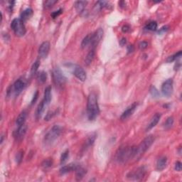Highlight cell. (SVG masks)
<instances>
[{"label":"cell","mask_w":182,"mask_h":182,"mask_svg":"<svg viewBox=\"0 0 182 182\" xmlns=\"http://www.w3.org/2000/svg\"><path fill=\"white\" fill-rule=\"evenodd\" d=\"M95 139H96V134L94 132V133L91 134V135L88 137L86 142H85V143L84 149H88V148H89L90 147H91L92 145L93 144L94 142L95 141Z\"/></svg>","instance_id":"26"},{"label":"cell","mask_w":182,"mask_h":182,"mask_svg":"<svg viewBox=\"0 0 182 182\" xmlns=\"http://www.w3.org/2000/svg\"><path fill=\"white\" fill-rule=\"evenodd\" d=\"M56 3H57L56 0H48V1L44 2V7L46 8H50Z\"/></svg>","instance_id":"37"},{"label":"cell","mask_w":182,"mask_h":182,"mask_svg":"<svg viewBox=\"0 0 182 182\" xmlns=\"http://www.w3.org/2000/svg\"><path fill=\"white\" fill-rule=\"evenodd\" d=\"M87 113L90 121L95 120L100 114V108L98 105L97 96L93 93L90 94L88 98Z\"/></svg>","instance_id":"1"},{"label":"cell","mask_w":182,"mask_h":182,"mask_svg":"<svg viewBox=\"0 0 182 182\" xmlns=\"http://www.w3.org/2000/svg\"><path fill=\"white\" fill-rule=\"evenodd\" d=\"M126 42H127V41H126V38H122L121 40H120V45H121L122 46H123L124 45H125V44H126Z\"/></svg>","instance_id":"45"},{"label":"cell","mask_w":182,"mask_h":182,"mask_svg":"<svg viewBox=\"0 0 182 182\" xmlns=\"http://www.w3.org/2000/svg\"><path fill=\"white\" fill-rule=\"evenodd\" d=\"M95 49H91L88 54L86 58L85 59V63L86 65H90L93 62L94 58H95Z\"/></svg>","instance_id":"25"},{"label":"cell","mask_w":182,"mask_h":182,"mask_svg":"<svg viewBox=\"0 0 182 182\" xmlns=\"http://www.w3.org/2000/svg\"><path fill=\"white\" fill-rule=\"evenodd\" d=\"M167 157H161L157 162V169L159 171H162L167 167Z\"/></svg>","instance_id":"17"},{"label":"cell","mask_w":182,"mask_h":182,"mask_svg":"<svg viewBox=\"0 0 182 182\" xmlns=\"http://www.w3.org/2000/svg\"><path fill=\"white\" fill-rule=\"evenodd\" d=\"M39 65H40V61L36 60L35 62L34 63V64H33L31 66V76H34V75L36 74L38 69L39 68Z\"/></svg>","instance_id":"28"},{"label":"cell","mask_w":182,"mask_h":182,"mask_svg":"<svg viewBox=\"0 0 182 182\" xmlns=\"http://www.w3.org/2000/svg\"><path fill=\"white\" fill-rule=\"evenodd\" d=\"M147 46H148V43L146 41H142L139 44V47H140L141 50H144V49L147 48Z\"/></svg>","instance_id":"39"},{"label":"cell","mask_w":182,"mask_h":182,"mask_svg":"<svg viewBox=\"0 0 182 182\" xmlns=\"http://www.w3.org/2000/svg\"><path fill=\"white\" fill-rule=\"evenodd\" d=\"M145 28H146L147 30L154 31L157 29V23L156 22H151L145 26Z\"/></svg>","instance_id":"32"},{"label":"cell","mask_w":182,"mask_h":182,"mask_svg":"<svg viewBox=\"0 0 182 182\" xmlns=\"http://www.w3.org/2000/svg\"><path fill=\"white\" fill-rule=\"evenodd\" d=\"M87 2L85 1H78L75 2V7L76 11L78 12V13L81 14L82 12H83V11L85 10V6L87 5Z\"/></svg>","instance_id":"24"},{"label":"cell","mask_w":182,"mask_h":182,"mask_svg":"<svg viewBox=\"0 0 182 182\" xmlns=\"http://www.w3.org/2000/svg\"><path fill=\"white\" fill-rule=\"evenodd\" d=\"M26 131H27V126L25 124H23V125L19 126V127L14 132V138H15V140L18 141V142L22 141L24 139V136H25Z\"/></svg>","instance_id":"12"},{"label":"cell","mask_w":182,"mask_h":182,"mask_svg":"<svg viewBox=\"0 0 182 182\" xmlns=\"http://www.w3.org/2000/svg\"><path fill=\"white\" fill-rule=\"evenodd\" d=\"M38 91H36V93H34V97H33V98H32V101H31V105H33V104L36 103V101H37V99H38Z\"/></svg>","instance_id":"41"},{"label":"cell","mask_w":182,"mask_h":182,"mask_svg":"<svg viewBox=\"0 0 182 182\" xmlns=\"http://www.w3.org/2000/svg\"><path fill=\"white\" fill-rule=\"evenodd\" d=\"M103 36V28H99L98 30H96L95 33L91 35V46L92 49H95L96 46L99 44L101 42L102 38Z\"/></svg>","instance_id":"9"},{"label":"cell","mask_w":182,"mask_h":182,"mask_svg":"<svg viewBox=\"0 0 182 182\" xmlns=\"http://www.w3.org/2000/svg\"><path fill=\"white\" fill-rule=\"evenodd\" d=\"M56 114H57V110H55V111H49L48 112H47L46 117H45V120L48 121V120H50L51 118L54 117Z\"/></svg>","instance_id":"35"},{"label":"cell","mask_w":182,"mask_h":182,"mask_svg":"<svg viewBox=\"0 0 182 182\" xmlns=\"http://www.w3.org/2000/svg\"><path fill=\"white\" fill-rule=\"evenodd\" d=\"M91 35L92 34H88L85 37L83 38V41L81 42V48H85L88 46L91 45Z\"/></svg>","instance_id":"27"},{"label":"cell","mask_w":182,"mask_h":182,"mask_svg":"<svg viewBox=\"0 0 182 182\" xmlns=\"http://www.w3.org/2000/svg\"><path fill=\"white\" fill-rule=\"evenodd\" d=\"M46 103H44V101H42L41 103H39V105H38L37 109H36V120H39L41 117V116L43 115V114H44L45 108L46 107Z\"/></svg>","instance_id":"19"},{"label":"cell","mask_w":182,"mask_h":182,"mask_svg":"<svg viewBox=\"0 0 182 182\" xmlns=\"http://www.w3.org/2000/svg\"><path fill=\"white\" fill-rule=\"evenodd\" d=\"M161 92L163 95L169 97L173 93V80L170 78L167 80L161 85Z\"/></svg>","instance_id":"10"},{"label":"cell","mask_w":182,"mask_h":182,"mask_svg":"<svg viewBox=\"0 0 182 182\" xmlns=\"http://www.w3.org/2000/svg\"><path fill=\"white\" fill-rule=\"evenodd\" d=\"M133 51H134V46H132V45H130V46H128V47H127L128 54L133 52Z\"/></svg>","instance_id":"44"},{"label":"cell","mask_w":182,"mask_h":182,"mask_svg":"<svg viewBox=\"0 0 182 182\" xmlns=\"http://www.w3.org/2000/svg\"><path fill=\"white\" fill-rule=\"evenodd\" d=\"M51 87L48 86L45 89L44 98V100H43L46 105H48L50 104L51 101Z\"/></svg>","instance_id":"18"},{"label":"cell","mask_w":182,"mask_h":182,"mask_svg":"<svg viewBox=\"0 0 182 182\" xmlns=\"http://www.w3.org/2000/svg\"><path fill=\"white\" fill-rule=\"evenodd\" d=\"M154 137L153 135H149L146 138H144L142 142L136 147V153L134 158H140L150 149L154 142Z\"/></svg>","instance_id":"3"},{"label":"cell","mask_w":182,"mask_h":182,"mask_svg":"<svg viewBox=\"0 0 182 182\" xmlns=\"http://www.w3.org/2000/svg\"><path fill=\"white\" fill-rule=\"evenodd\" d=\"M145 174H146V169L144 167H141L130 171L127 174V178L130 181H140L144 178Z\"/></svg>","instance_id":"6"},{"label":"cell","mask_w":182,"mask_h":182,"mask_svg":"<svg viewBox=\"0 0 182 182\" xmlns=\"http://www.w3.org/2000/svg\"><path fill=\"white\" fill-rule=\"evenodd\" d=\"M168 30V26H164V27H162L161 28L160 30L159 31V32H158V34H161V33H164V32H166Z\"/></svg>","instance_id":"43"},{"label":"cell","mask_w":182,"mask_h":182,"mask_svg":"<svg viewBox=\"0 0 182 182\" xmlns=\"http://www.w3.org/2000/svg\"><path fill=\"white\" fill-rule=\"evenodd\" d=\"M130 30V27L128 25H124V26H122V31L124 33L128 32Z\"/></svg>","instance_id":"42"},{"label":"cell","mask_w":182,"mask_h":182,"mask_svg":"<svg viewBox=\"0 0 182 182\" xmlns=\"http://www.w3.org/2000/svg\"><path fill=\"white\" fill-rule=\"evenodd\" d=\"M73 75L81 81H85L86 80V73L82 67L79 65H75L73 68Z\"/></svg>","instance_id":"13"},{"label":"cell","mask_w":182,"mask_h":182,"mask_svg":"<svg viewBox=\"0 0 182 182\" xmlns=\"http://www.w3.org/2000/svg\"><path fill=\"white\" fill-rule=\"evenodd\" d=\"M68 157H69V150H66L65 152H63L62 153V154H61V161H60L61 164V165L64 164L67 161V160H68Z\"/></svg>","instance_id":"30"},{"label":"cell","mask_w":182,"mask_h":182,"mask_svg":"<svg viewBox=\"0 0 182 182\" xmlns=\"http://www.w3.org/2000/svg\"><path fill=\"white\" fill-rule=\"evenodd\" d=\"M136 147L126 146L120 147L116 153V160L119 164L127 163L135 157Z\"/></svg>","instance_id":"2"},{"label":"cell","mask_w":182,"mask_h":182,"mask_svg":"<svg viewBox=\"0 0 182 182\" xmlns=\"http://www.w3.org/2000/svg\"><path fill=\"white\" fill-rule=\"evenodd\" d=\"M32 14H33V10L31 9H30V8H28V9L24 10V11L22 12V13L21 14V18H20V19L24 22L27 21L28 19H29L31 16H32Z\"/></svg>","instance_id":"22"},{"label":"cell","mask_w":182,"mask_h":182,"mask_svg":"<svg viewBox=\"0 0 182 182\" xmlns=\"http://www.w3.org/2000/svg\"><path fill=\"white\" fill-rule=\"evenodd\" d=\"M150 93L154 98L159 97V93L158 90H157L154 86H152L150 88Z\"/></svg>","instance_id":"36"},{"label":"cell","mask_w":182,"mask_h":182,"mask_svg":"<svg viewBox=\"0 0 182 182\" xmlns=\"http://www.w3.org/2000/svg\"><path fill=\"white\" fill-rule=\"evenodd\" d=\"M160 118H161V114L160 113L155 114L153 116V117L152 118V120H151L150 124H149L148 125H147L146 130L147 131H149V130H152V128H154V127L156 126L157 124H158V122L159 121V120H160Z\"/></svg>","instance_id":"16"},{"label":"cell","mask_w":182,"mask_h":182,"mask_svg":"<svg viewBox=\"0 0 182 182\" xmlns=\"http://www.w3.org/2000/svg\"><path fill=\"white\" fill-rule=\"evenodd\" d=\"M23 157H24V152L23 151H19L16 153V157H15V159H16V162L17 164H20L21 161L23 159Z\"/></svg>","instance_id":"34"},{"label":"cell","mask_w":182,"mask_h":182,"mask_svg":"<svg viewBox=\"0 0 182 182\" xmlns=\"http://www.w3.org/2000/svg\"><path fill=\"white\" fill-rule=\"evenodd\" d=\"M181 163L180 161H177L175 163V170H177V171H181Z\"/></svg>","instance_id":"40"},{"label":"cell","mask_w":182,"mask_h":182,"mask_svg":"<svg viewBox=\"0 0 182 182\" xmlns=\"http://www.w3.org/2000/svg\"><path fill=\"white\" fill-rule=\"evenodd\" d=\"M49 51H50V43L48 41L43 42L38 48V56L42 58H46L49 54Z\"/></svg>","instance_id":"11"},{"label":"cell","mask_w":182,"mask_h":182,"mask_svg":"<svg viewBox=\"0 0 182 182\" xmlns=\"http://www.w3.org/2000/svg\"><path fill=\"white\" fill-rule=\"evenodd\" d=\"M53 80L55 85L58 87H63L66 82V78L59 68H55L52 71Z\"/></svg>","instance_id":"7"},{"label":"cell","mask_w":182,"mask_h":182,"mask_svg":"<svg viewBox=\"0 0 182 182\" xmlns=\"http://www.w3.org/2000/svg\"><path fill=\"white\" fill-rule=\"evenodd\" d=\"M181 51H180L177 52V54H175L172 55V56H169V58H167V63H171V62H173V61H176V60H177V59L179 58L180 57H181Z\"/></svg>","instance_id":"33"},{"label":"cell","mask_w":182,"mask_h":182,"mask_svg":"<svg viewBox=\"0 0 182 182\" xmlns=\"http://www.w3.org/2000/svg\"><path fill=\"white\" fill-rule=\"evenodd\" d=\"M26 117H27V112H26L25 110L22 111L21 113L19 114V116H18L16 120V123L18 125V127L23 125V124H25Z\"/></svg>","instance_id":"20"},{"label":"cell","mask_w":182,"mask_h":182,"mask_svg":"<svg viewBox=\"0 0 182 182\" xmlns=\"http://www.w3.org/2000/svg\"><path fill=\"white\" fill-rule=\"evenodd\" d=\"M61 132H62V128L61 126L57 125V124L53 126L52 128L48 131V133L45 135L44 142L46 144H52L61 135Z\"/></svg>","instance_id":"4"},{"label":"cell","mask_w":182,"mask_h":182,"mask_svg":"<svg viewBox=\"0 0 182 182\" xmlns=\"http://www.w3.org/2000/svg\"><path fill=\"white\" fill-rule=\"evenodd\" d=\"M62 13V9H60L58 10H57V11H55L53 12V13L51 14V16L52 18H54V19H55V18H56L57 16H58L60 14Z\"/></svg>","instance_id":"38"},{"label":"cell","mask_w":182,"mask_h":182,"mask_svg":"<svg viewBox=\"0 0 182 182\" xmlns=\"http://www.w3.org/2000/svg\"><path fill=\"white\" fill-rule=\"evenodd\" d=\"M174 122V117H169L167 119L166 121L164 122V127L166 129V130H169V129H170L171 127L173 126Z\"/></svg>","instance_id":"29"},{"label":"cell","mask_w":182,"mask_h":182,"mask_svg":"<svg viewBox=\"0 0 182 182\" xmlns=\"http://www.w3.org/2000/svg\"><path fill=\"white\" fill-rule=\"evenodd\" d=\"M138 103H134L132 105H131L130 107L127 108L125 111H124L123 113L122 114L121 117H120V120H126L127 119H128L129 117H131V116L133 114V113L135 111L137 107Z\"/></svg>","instance_id":"14"},{"label":"cell","mask_w":182,"mask_h":182,"mask_svg":"<svg viewBox=\"0 0 182 182\" xmlns=\"http://www.w3.org/2000/svg\"><path fill=\"white\" fill-rule=\"evenodd\" d=\"M36 80H37L38 83L44 84L46 83L47 80V73L45 71H40L36 74Z\"/></svg>","instance_id":"23"},{"label":"cell","mask_w":182,"mask_h":182,"mask_svg":"<svg viewBox=\"0 0 182 182\" xmlns=\"http://www.w3.org/2000/svg\"><path fill=\"white\" fill-rule=\"evenodd\" d=\"M87 171L86 169H85L83 167L80 166L75 171V178H76L77 181H81L83 179V177H85V175L86 174Z\"/></svg>","instance_id":"21"},{"label":"cell","mask_w":182,"mask_h":182,"mask_svg":"<svg viewBox=\"0 0 182 182\" xmlns=\"http://www.w3.org/2000/svg\"><path fill=\"white\" fill-rule=\"evenodd\" d=\"M11 28L13 30L14 34H16V36H19V37L24 36L26 32L25 25H24V22L21 19L16 18V19L12 20Z\"/></svg>","instance_id":"5"},{"label":"cell","mask_w":182,"mask_h":182,"mask_svg":"<svg viewBox=\"0 0 182 182\" xmlns=\"http://www.w3.org/2000/svg\"><path fill=\"white\" fill-rule=\"evenodd\" d=\"M25 85L26 83L22 79H18L17 81H15V83H14V85L12 86L9 88V89L7 91V95H12V94L14 93L15 96H18L24 89Z\"/></svg>","instance_id":"8"},{"label":"cell","mask_w":182,"mask_h":182,"mask_svg":"<svg viewBox=\"0 0 182 182\" xmlns=\"http://www.w3.org/2000/svg\"><path fill=\"white\" fill-rule=\"evenodd\" d=\"M53 165V161L52 159H46L43 161L41 164V167L44 168V169H49L50 167H51Z\"/></svg>","instance_id":"31"},{"label":"cell","mask_w":182,"mask_h":182,"mask_svg":"<svg viewBox=\"0 0 182 182\" xmlns=\"http://www.w3.org/2000/svg\"><path fill=\"white\" fill-rule=\"evenodd\" d=\"M79 167L80 165L76 163H71L68 165H65L61 168L60 174L61 175H63L65 174L70 173L71 171H75Z\"/></svg>","instance_id":"15"}]
</instances>
